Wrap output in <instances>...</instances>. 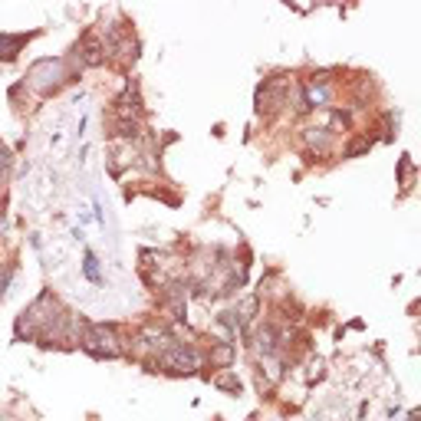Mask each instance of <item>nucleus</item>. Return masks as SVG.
Instances as JSON below:
<instances>
[{
	"label": "nucleus",
	"mask_w": 421,
	"mask_h": 421,
	"mask_svg": "<svg viewBox=\"0 0 421 421\" xmlns=\"http://www.w3.org/2000/svg\"><path fill=\"white\" fill-rule=\"evenodd\" d=\"M300 95V83L293 73H276V76H266L264 83L254 93V105H257V115H264L266 122L276 119L280 112H290V105L296 103Z\"/></svg>",
	"instance_id": "nucleus-1"
},
{
	"label": "nucleus",
	"mask_w": 421,
	"mask_h": 421,
	"mask_svg": "<svg viewBox=\"0 0 421 421\" xmlns=\"http://www.w3.org/2000/svg\"><path fill=\"white\" fill-rule=\"evenodd\" d=\"M69 69H66V56H40V60L30 63L24 76V89H30L40 99H50L56 95L63 86H69Z\"/></svg>",
	"instance_id": "nucleus-2"
},
{
	"label": "nucleus",
	"mask_w": 421,
	"mask_h": 421,
	"mask_svg": "<svg viewBox=\"0 0 421 421\" xmlns=\"http://www.w3.org/2000/svg\"><path fill=\"white\" fill-rule=\"evenodd\" d=\"M79 349L99 362L122 359V326L119 323H89L86 319L83 336H79Z\"/></svg>",
	"instance_id": "nucleus-3"
},
{
	"label": "nucleus",
	"mask_w": 421,
	"mask_h": 421,
	"mask_svg": "<svg viewBox=\"0 0 421 421\" xmlns=\"http://www.w3.org/2000/svg\"><path fill=\"white\" fill-rule=\"evenodd\" d=\"M204 365V349L198 343H184V339H175L162 355H158V372L165 375H194V372Z\"/></svg>",
	"instance_id": "nucleus-4"
},
{
	"label": "nucleus",
	"mask_w": 421,
	"mask_h": 421,
	"mask_svg": "<svg viewBox=\"0 0 421 421\" xmlns=\"http://www.w3.org/2000/svg\"><path fill=\"white\" fill-rule=\"evenodd\" d=\"M69 53L76 56L83 69H103L105 63H109V53H105V43H103V36H99V30H95V26H89V30L79 36L76 46H73Z\"/></svg>",
	"instance_id": "nucleus-5"
},
{
	"label": "nucleus",
	"mask_w": 421,
	"mask_h": 421,
	"mask_svg": "<svg viewBox=\"0 0 421 421\" xmlns=\"http://www.w3.org/2000/svg\"><path fill=\"white\" fill-rule=\"evenodd\" d=\"M247 343L254 349V355H280V343H276V323L270 319H260L254 323L247 333Z\"/></svg>",
	"instance_id": "nucleus-6"
},
{
	"label": "nucleus",
	"mask_w": 421,
	"mask_h": 421,
	"mask_svg": "<svg viewBox=\"0 0 421 421\" xmlns=\"http://www.w3.org/2000/svg\"><path fill=\"white\" fill-rule=\"evenodd\" d=\"M237 362V343H214L207 339V349H204V365L211 372H221V369H234Z\"/></svg>",
	"instance_id": "nucleus-7"
},
{
	"label": "nucleus",
	"mask_w": 421,
	"mask_h": 421,
	"mask_svg": "<svg viewBox=\"0 0 421 421\" xmlns=\"http://www.w3.org/2000/svg\"><path fill=\"white\" fill-rule=\"evenodd\" d=\"M36 33H0V63H14Z\"/></svg>",
	"instance_id": "nucleus-8"
},
{
	"label": "nucleus",
	"mask_w": 421,
	"mask_h": 421,
	"mask_svg": "<svg viewBox=\"0 0 421 421\" xmlns=\"http://www.w3.org/2000/svg\"><path fill=\"white\" fill-rule=\"evenodd\" d=\"M211 385L217 388V392H224V395H241L244 392V382H241V375H237V369H221V372H211Z\"/></svg>",
	"instance_id": "nucleus-9"
},
{
	"label": "nucleus",
	"mask_w": 421,
	"mask_h": 421,
	"mask_svg": "<svg viewBox=\"0 0 421 421\" xmlns=\"http://www.w3.org/2000/svg\"><path fill=\"white\" fill-rule=\"evenodd\" d=\"M234 313H237V319H241L244 329L250 333V326H254L257 316H260V296H257V293H250V296L237 300V303H234Z\"/></svg>",
	"instance_id": "nucleus-10"
},
{
	"label": "nucleus",
	"mask_w": 421,
	"mask_h": 421,
	"mask_svg": "<svg viewBox=\"0 0 421 421\" xmlns=\"http://www.w3.org/2000/svg\"><path fill=\"white\" fill-rule=\"evenodd\" d=\"M79 270H83V276H86L93 286H103L105 284V274H103V264H99V257H95V250H83V264H79Z\"/></svg>",
	"instance_id": "nucleus-11"
},
{
	"label": "nucleus",
	"mask_w": 421,
	"mask_h": 421,
	"mask_svg": "<svg viewBox=\"0 0 421 421\" xmlns=\"http://www.w3.org/2000/svg\"><path fill=\"white\" fill-rule=\"evenodd\" d=\"M415 181H418V172H415L412 155H402V162H398V184H402V194H408V191L415 188Z\"/></svg>",
	"instance_id": "nucleus-12"
},
{
	"label": "nucleus",
	"mask_w": 421,
	"mask_h": 421,
	"mask_svg": "<svg viewBox=\"0 0 421 421\" xmlns=\"http://www.w3.org/2000/svg\"><path fill=\"white\" fill-rule=\"evenodd\" d=\"M372 145H375V135H353L349 145H343V158H359V155H365Z\"/></svg>",
	"instance_id": "nucleus-13"
},
{
	"label": "nucleus",
	"mask_w": 421,
	"mask_h": 421,
	"mask_svg": "<svg viewBox=\"0 0 421 421\" xmlns=\"http://www.w3.org/2000/svg\"><path fill=\"white\" fill-rule=\"evenodd\" d=\"M323 378H326V359L310 355V359H306V372H303V382H306V385H316Z\"/></svg>",
	"instance_id": "nucleus-14"
},
{
	"label": "nucleus",
	"mask_w": 421,
	"mask_h": 421,
	"mask_svg": "<svg viewBox=\"0 0 421 421\" xmlns=\"http://www.w3.org/2000/svg\"><path fill=\"white\" fill-rule=\"evenodd\" d=\"M14 276H17V260H4V264H0V300L10 293Z\"/></svg>",
	"instance_id": "nucleus-15"
},
{
	"label": "nucleus",
	"mask_w": 421,
	"mask_h": 421,
	"mask_svg": "<svg viewBox=\"0 0 421 421\" xmlns=\"http://www.w3.org/2000/svg\"><path fill=\"white\" fill-rule=\"evenodd\" d=\"M10 172H14V152L0 142V188L10 184Z\"/></svg>",
	"instance_id": "nucleus-16"
},
{
	"label": "nucleus",
	"mask_w": 421,
	"mask_h": 421,
	"mask_svg": "<svg viewBox=\"0 0 421 421\" xmlns=\"http://www.w3.org/2000/svg\"><path fill=\"white\" fill-rule=\"evenodd\" d=\"M405 421H421V412H418V408H412V412L405 415Z\"/></svg>",
	"instance_id": "nucleus-17"
},
{
	"label": "nucleus",
	"mask_w": 421,
	"mask_h": 421,
	"mask_svg": "<svg viewBox=\"0 0 421 421\" xmlns=\"http://www.w3.org/2000/svg\"><path fill=\"white\" fill-rule=\"evenodd\" d=\"M4 231H7V217L0 214V237H4Z\"/></svg>",
	"instance_id": "nucleus-18"
},
{
	"label": "nucleus",
	"mask_w": 421,
	"mask_h": 421,
	"mask_svg": "<svg viewBox=\"0 0 421 421\" xmlns=\"http://www.w3.org/2000/svg\"><path fill=\"white\" fill-rule=\"evenodd\" d=\"M310 421H323V418H310Z\"/></svg>",
	"instance_id": "nucleus-19"
}]
</instances>
